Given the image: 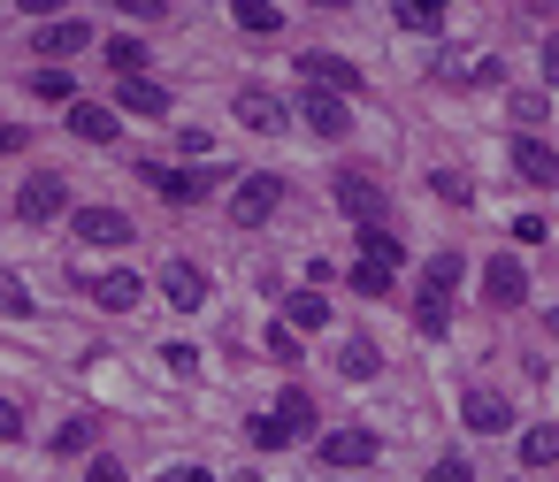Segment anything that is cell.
<instances>
[{"instance_id": "obj_1", "label": "cell", "mask_w": 559, "mask_h": 482, "mask_svg": "<svg viewBox=\"0 0 559 482\" xmlns=\"http://www.w3.org/2000/svg\"><path fill=\"white\" fill-rule=\"evenodd\" d=\"M299 116H307V131H314V138H345V131H353V108H345V93H322V85H307Z\"/></svg>"}, {"instance_id": "obj_2", "label": "cell", "mask_w": 559, "mask_h": 482, "mask_svg": "<svg viewBox=\"0 0 559 482\" xmlns=\"http://www.w3.org/2000/svg\"><path fill=\"white\" fill-rule=\"evenodd\" d=\"M70 238H78V245H131V215H116V207H78V215H70Z\"/></svg>"}, {"instance_id": "obj_3", "label": "cell", "mask_w": 559, "mask_h": 482, "mask_svg": "<svg viewBox=\"0 0 559 482\" xmlns=\"http://www.w3.org/2000/svg\"><path fill=\"white\" fill-rule=\"evenodd\" d=\"M299 77H307V85H322V93H345V100L368 85V77H360L345 55H299Z\"/></svg>"}, {"instance_id": "obj_4", "label": "cell", "mask_w": 559, "mask_h": 482, "mask_svg": "<svg viewBox=\"0 0 559 482\" xmlns=\"http://www.w3.org/2000/svg\"><path fill=\"white\" fill-rule=\"evenodd\" d=\"M139 177L169 200V207H192V200H207V184L215 177H192V169H162V161H139Z\"/></svg>"}, {"instance_id": "obj_5", "label": "cell", "mask_w": 559, "mask_h": 482, "mask_svg": "<svg viewBox=\"0 0 559 482\" xmlns=\"http://www.w3.org/2000/svg\"><path fill=\"white\" fill-rule=\"evenodd\" d=\"M506 161H513V177H528V184H544V192L559 184V154H551L544 138H528V131H521V138L506 146Z\"/></svg>"}, {"instance_id": "obj_6", "label": "cell", "mask_w": 559, "mask_h": 482, "mask_svg": "<svg viewBox=\"0 0 559 482\" xmlns=\"http://www.w3.org/2000/svg\"><path fill=\"white\" fill-rule=\"evenodd\" d=\"M32 47H39V55H55V62H62V55H85V47H93V24H85V16H47Z\"/></svg>"}, {"instance_id": "obj_7", "label": "cell", "mask_w": 559, "mask_h": 482, "mask_svg": "<svg viewBox=\"0 0 559 482\" xmlns=\"http://www.w3.org/2000/svg\"><path fill=\"white\" fill-rule=\"evenodd\" d=\"M337 207H345L353 222H376V215H383V184H376L368 169H345V177H337Z\"/></svg>"}, {"instance_id": "obj_8", "label": "cell", "mask_w": 559, "mask_h": 482, "mask_svg": "<svg viewBox=\"0 0 559 482\" xmlns=\"http://www.w3.org/2000/svg\"><path fill=\"white\" fill-rule=\"evenodd\" d=\"M62 207H70V184H62V177H32V184L16 192V215H24V222H55Z\"/></svg>"}, {"instance_id": "obj_9", "label": "cell", "mask_w": 559, "mask_h": 482, "mask_svg": "<svg viewBox=\"0 0 559 482\" xmlns=\"http://www.w3.org/2000/svg\"><path fill=\"white\" fill-rule=\"evenodd\" d=\"M276 200H284V184H276V177H246V184L230 192V215L253 230V222H269V215H276Z\"/></svg>"}, {"instance_id": "obj_10", "label": "cell", "mask_w": 559, "mask_h": 482, "mask_svg": "<svg viewBox=\"0 0 559 482\" xmlns=\"http://www.w3.org/2000/svg\"><path fill=\"white\" fill-rule=\"evenodd\" d=\"M483 299H490V306H521V299H528V268L498 253V261L483 268Z\"/></svg>"}, {"instance_id": "obj_11", "label": "cell", "mask_w": 559, "mask_h": 482, "mask_svg": "<svg viewBox=\"0 0 559 482\" xmlns=\"http://www.w3.org/2000/svg\"><path fill=\"white\" fill-rule=\"evenodd\" d=\"M376 459V429H330L322 436V467H368Z\"/></svg>"}, {"instance_id": "obj_12", "label": "cell", "mask_w": 559, "mask_h": 482, "mask_svg": "<svg viewBox=\"0 0 559 482\" xmlns=\"http://www.w3.org/2000/svg\"><path fill=\"white\" fill-rule=\"evenodd\" d=\"M93 299H100L108 314H131V306L146 299V284H139L131 268H108V276H93Z\"/></svg>"}, {"instance_id": "obj_13", "label": "cell", "mask_w": 559, "mask_h": 482, "mask_svg": "<svg viewBox=\"0 0 559 482\" xmlns=\"http://www.w3.org/2000/svg\"><path fill=\"white\" fill-rule=\"evenodd\" d=\"M238 123H246V131H284V100L261 93V85H246V93H238Z\"/></svg>"}, {"instance_id": "obj_14", "label": "cell", "mask_w": 559, "mask_h": 482, "mask_svg": "<svg viewBox=\"0 0 559 482\" xmlns=\"http://www.w3.org/2000/svg\"><path fill=\"white\" fill-rule=\"evenodd\" d=\"M70 131H78L85 146H108V138H116V108H100V100H70Z\"/></svg>"}, {"instance_id": "obj_15", "label": "cell", "mask_w": 559, "mask_h": 482, "mask_svg": "<svg viewBox=\"0 0 559 482\" xmlns=\"http://www.w3.org/2000/svg\"><path fill=\"white\" fill-rule=\"evenodd\" d=\"M162 291H169V306H185V314H192V306L207 299V276H200L192 261H169V268H162Z\"/></svg>"}, {"instance_id": "obj_16", "label": "cell", "mask_w": 559, "mask_h": 482, "mask_svg": "<svg viewBox=\"0 0 559 482\" xmlns=\"http://www.w3.org/2000/svg\"><path fill=\"white\" fill-rule=\"evenodd\" d=\"M460 413H467V429H483V436H498V429H513V413H506V398H490V390H467V398H460Z\"/></svg>"}, {"instance_id": "obj_17", "label": "cell", "mask_w": 559, "mask_h": 482, "mask_svg": "<svg viewBox=\"0 0 559 482\" xmlns=\"http://www.w3.org/2000/svg\"><path fill=\"white\" fill-rule=\"evenodd\" d=\"M123 108H131V116H169V93H162L154 77H123Z\"/></svg>"}, {"instance_id": "obj_18", "label": "cell", "mask_w": 559, "mask_h": 482, "mask_svg": "<svg viewBox=\"0 0 559 482\" xmlns=\"http://www.w3.org/2000/svg\"><path fill=\"white\" fill-rule=\"evenodd\" d=\"M460 268H467L460 253H437V261L421 268V291H429V299H452V284H460Z\"/></svg>"}, {"instance_id": "obj_19", "label": "cell", "mask_w": 559, "mask_h": 482, "mask_svg": "<svg viewBox=\"0 0 559 482\" xmlns=\"http://www.w3.org/2000/svg\"><path fill=\"white\" fill-rule=\"evenodd\" d=\"M284 322H292V329H322V322H330V306H322V299H314V284H307V291H292V299H284Z\"/></svg>"}, {"instance_id": "obj_20", "label": "cell", "mask_w": 559, "mask_h": 482, "mask_svg": "<svg viewBox=\"0 0 559 482\" xmlns=\"http://www.w3.org/2000/svg\"><path fill=\"white\" fill-rule=\"evenodd\" d=\"M444 16H452V0H399V24L406 32H437Z\"/></svg>"}, {"instance_id": "obj_21", "label": "cell", "mask_w": 559, "mask_h": 482, "mask_svg": "<svg viewBox=\"0 0 559 482\" xmlns=\"http://www.w3.org/2000/svg\"><path fill=\"white\" fill-rule=\"evenodd\" d=\"M337 367H345L353 383H368V375H376L383 360H376V345H368V337H345V352H337Z\"/></svg>"}, {"instance_id": "obj_22", "label": "cell", "mask_w": 559, "mask_h": 482, "mask_svg": "<svg viewBox=\"0 0 559 482\" xmlns=\"http://www.w3.org/2000/svg\"><path fill=\"white\" fill-rule=\"evenodd\" d=\"M276 421H284L292 436H307V429H314V398H307V390H284V398H276Z\"/></svg>"}, {"instance_id": "obj_23", "label": "cell", "mask_w": 559, "mask_h": 482, "mask_svg": "<svg viewBox=\"0 0 559 482\" xmlns=\"http://www.w3.org/2000/svg\"><path fill=\"white\" fill-rule=\"evenodd\" d=\"M521 459H528V467H551V459H559V421L528 429V436H521Z\"/></svg>"}, {"instance_id": "obj_24", "label": "cell", "mask_w": 559, "mask_h": 482, "mask_svg": "<svg viewBox=\"0 0 559 482\" xmlns=\"http://www.w3.org/2000/svg\"><path fill=\"white\" fill-rule=\"evenodd\" d=\"M230 16H238V32H253V39H269V32L284 24V16L269 9V0H238V9H230Z\"/></svg>"}, {"instance_id": "obj_25", "label": "cell", "mask_w": 559, "mask_h": 482, "mask_svg": "<svg viewBox=\"0 0 559 482\" xmlns=\"http://www.w3.org/2000/svg\"><path fill=\"white\" fill-rule=\"evenodd\" d=\"M108 62H116V77H146V62H154V55H146L139 39H108Z\"/></svg>"}, {"instance_id": "obj_26", "label": "cell", "mask_w": 559, "mask_h": 482, "mask_svg": "<svg viewBox=\"0 0 559 482\" xmlns=\"http://www.w3.org/2000/svg\"><path fill=\"white\" fill-rule=\"evenodd\" d=\"M391 276H399V268H383V261H368V253H360V268H353V291H360V299H383V291H391Z\"/></svg>"}, {"instance_id": "obj_27", "label": "cell", "mask_w": 559, "mask_h": 482, "mask_svg": "<svg viewBox=\"0 0 559 482\" xmlns=\"http://www.w3.org/2000/svg\"><path fill=\"white\" fill-rule=\"evenodd\" d=\"M360 245H368V261H383V268H399V261H406V245H399L391 230H376V222L360 230Z\"/></svg>"}, {"instance_id": "obj_28", "label": "cell", "mask_w": 559, "mask_h": 482, "mask_svg": "<svg viewBox=\"0 0 559 482\" xmlns=\"http://www.w3.org/2000/svg\"><path fill=\"white\" fill-rule=\"evenodd\" d=\"M444 322H452V306L421 291V306H414V329H421V337H444Z\"/></svg>"}, {"instance_id": "obj_29", "label": "cell", "mask_w": 559, "mask_h": 482, "mask_svg": "<svg viewBox=\"0 0 559 482\" xmlns=\"http://www.w3.org/2000/svg\"><path fill=\"white\" fill-rule=\"evenodd\" d=\"M32 93H39V100H78L70 70H39V77H32Z\"/></svg>"}, {"instance_id": "obj_30", "label": "cell", "mask_w": 559, "mask_h": 482, "mask_svg": "<svg viewBox=\"0 0 559 482\" xmlns=\"http://www.w3.org/2000/svg\"><path fill=\"white\" fill-rule=\"evenodd\" d=\"M55 451H62V459H70V451H93V421H62V429H55Z\"/></svg>"}, {"instance_id": "obj_31", "label": "cell", "mask_w": 559, "mask_h": 482, "mask_svg": "<svg viewBox=\"0 0 559 482\" xmlns=\"http://www.w3.org/2000/svg\"><path fill=\"white\" fill-rule=\"evenodd\" d=\"M253 444H261V451H276V444H292V429H284L276 413H253Z\"/></svg>"}, {"instance_id": "obj_32", "label": "cell", "mask_w": 559, "mask_h": 482, "mask_svg": "<svg viewBox=\"0 0 559 482\" xmlns=\"http://www.w3.org/2000/svg\"><path fill=\"white\" fill-rule=\"evenodd\" d=\"M429 482H475V467H467V459H460V451H444V459H437V467H429Z\"/></svg>"}, {"instance_id": "obj_33", "label": "cell", "mask_w": 559, "mask_h": 482, "mask_svg": "<svg viewBox=\"0 0 559 482\" xmlns=\"http://www.w3.org/2000/svg\"><path fill=\"white\" fill-rule=\"evenodd\" d=\"M269 352H276V360H299V329L276 322V329H269Z\"/></svg>"}, {"instance_id": "obj_34", "label": "cell", "mask_w": 559, "mask_h": 482, "mask_svg": "<svg viewBox=\"0 0 559 482\" xmlns=\"http://www.w3.org/2000/svg\"><path fill=\"white\" fill-rule=\"evenodd\" d=\"M0 306H9V314H32V291H24L16 276H0Z\"/></svg>"}, {"instance_id": "obj_35", "label": "cell", "mask_w": 559, "mask_h": 482, "mask_svg": "<svg viewBox=\"0 0 559 482\" xmlns=\"http://www.w3.org/2000/svg\"><path fill=\"white\" fill-rule=\"evenodd\" d=\"M513 123H544V93H513Z\"/></svg>"}, {"instance_id": "obj_36", "label": "cell", "mask_w": 559, "mask_h": 482, "mask_svg": "<svg viewBox=\"0 0 559 482\" xmlns=\"http://www.w3.org/2000/svg\"><path fill=\"white\" fill-rule=\"evenodd\" d=\"M123 16H139V24H154V16H169V0H116Z\"/></svg>"}, {"instance_id": "obj_37", "label": "cell", "mask_w": 559, "mask_h": 482, "mask_svg": "<svg viewBox=\"0 0 559 482\" xmlns=\"http://www.w3.org/2000/svg\"><path fill=\"white\" fill-rule=\"evenodd\" d=\"M16 436H24V413H16L9 398H0V444H16Z\"/></svg>"}, {"instance_id": "obj_38", "label": "cell", "mask_w": 559, "mask_h": 482, "mask_svg": "<svg viewBox=\"0 0 559 482\" xmlns=\"http://www.w3.org/2000/svg\"><path fill=\"white\" fill-rule=\"evenodd\" d=\"M85 482H123V459H108V451H100V459H93V474H85Z\"/></svg>"}, {"instance_id": "obj_39", "label": "cell", "mask_w": 559, "mask_h": 482, "mask_svg": "<svg viewBox=\"0 0 559 482\" xmlns=\"http://www.w3.org/2000/svg\"><path fill=\"white\" fill-rule=\"evenodd\" d=\"M544 85L559 93V39H544Z\"/></svg>"}, {"instance_id": "obj_40", "label": "cell", "mask_w": 559, "mask_h": 482, "mask_svg": "<svg viewBox=\"0 0 559 482\" xmlns=\"http://www.w3.org/2000/svg\"><path fill=\"white\" fill-rule=\"evenodd\" d=\"M16 9H32V16H62L70 0H16Z\"/></svg>"}, {"instance_id": "obj_41", "label": "cell", "mask_w": 559, "mask_h": 482, "mask_svg": "<svg viewBox=\"0 0 559 482\" xmlns=\"http://www.w3.org/2000/svg\"><path fill=\"white\" fill-rule=\"evenodd\" d=\"M162 482H215V474H207V467H169Z\"/></svg>"}, {"instance_id": "obj_42", "label": "cell", "mask_w": 559, "mask_h": 482, "mask_svg": "<svg viewBox=\"0 0 559 482\" xmlns=\"http://www.w3.org/2000/svg\"><path fill=\"white\" fill-rule=\"evenodd\" d=\"M24 146V123H0V154H16Z\"/></svg>"}, {"instance_id": "obj_43", "label": "cell", "mask_w": 559, "mask_h": 482, "mask_svg": "<svg viewBox=\"0 0 559 482\" xmlns=\"http://www.w3.org/2000/svg\"><path fill=\"white\" fill-rule=\"evenodd\" d=\"M314 9H353V0H314Z\"/></svg>"}, {"instance_id": "obj_44", "label": "cell", "mask_w": 559, "mask_h": 482, "mask_svg": "<svg viewBox=\"0 0 559 482\" xmlns=\"http://www.w3.org/2000/svg\"><path fill=\"white\" fill-rule=\"evenodd\" d=\"M551 337H559V306H551Z\"/></svg>"}]
</instances>
